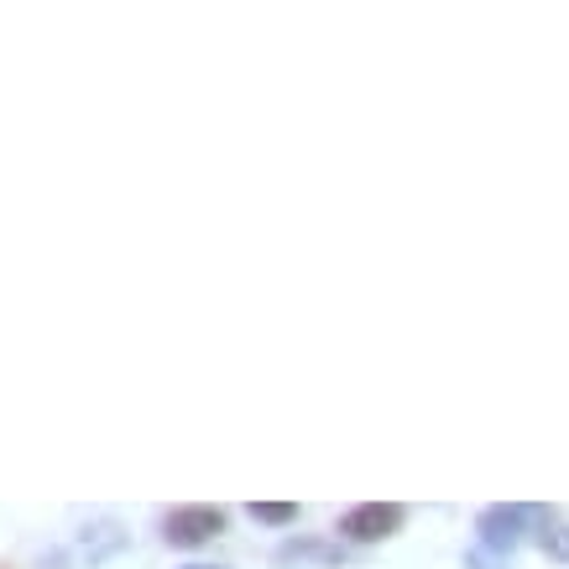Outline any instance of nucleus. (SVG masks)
Listing matches in <instances>:
<instances>
[{
	"instance_id": "obj_1",
	"label": "nucleus",
	"mask_w": 569,
	"mask_h": 569,
	"mask_svg": "<svg viewBox=\"0 0 569 569\" xmlns=\"http://www.w3.org/2000/svg\"><path fill=\"white\" fill-rule=\"evenodd\" d=\"M402 507L397 501H361V507H350L346 518H340V533L356 538V543H377V538H392L402 528Z\"/></svg>"
},
{
	"instance_id": "obj_2",
	"label": "nucleus",
	"mask_w": 569,
	"mask_h": 569,
	"mask_svg": "<svg viewBox=\"0 0 569 569\" xmlns=\"http://www.w3.org/2000/svg\"><path fill=\"white\" fill-rule=\"evenodd\" d=\"M220 533H224L220 507H178V512H168V543L173 549H199V543Z\"/></svg>"
},
{
	"instance_id": "obj_3",
	"label": "nucleus",
	"mask_w": 569,
	"mask_h": 569,
	"mask_svg": "<svg viewBox=\"0 0 569 569\" xmlns=\"http://www.w3.org/2000/svg\"><path fill=\"white\" fill-rule=\"evenodd\" d=\"M522 518H533V507H491V512H481L486 543H518Z\"/></svg>"
},
{
	"instance_id": "obj_4",
	"label": "nucleus",
	"mask_w": 569,
	"mask_h": 569,
	"mask_svg": "<svg viewBox=\"0 0 569 569\" xmlns=\"http://www.w3.org/2000/svg\"><path fill=\"white\" fill-rule=\"evenodd\" d=\"M251 518L272 522V528H288V522H298V507L293 501H257V507H251Z\"/></svg>"
},
{
	"instance_id": "obj_5",
	"label": "nucleus",
	"mask_w": 569,
	"mask_h": 569,
	"mask_svg": "<svg viewBox=\"0 0 569 569\" xmlns=\"http://www.w3.org/2000/svg\"><path fill=\"white\" fill-rule=\"evenodd\" d=\"M189 569H209V565H189Z\"/></svg>"
}]
</instances>
